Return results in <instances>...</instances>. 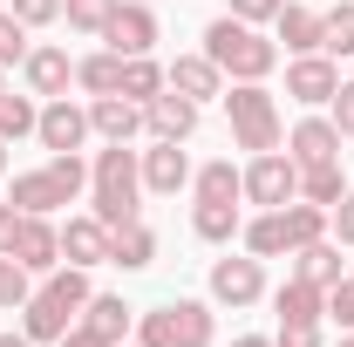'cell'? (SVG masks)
<instances>
[{
	"instance_id": "cell-1",
	"label": "cell",
	"mask_w": 354,
	"mask_h": 347,
	"mask_svg": "<svg viewBox=\"0 0 354 347\" xmlns=\"http://www.w3.org/2000/svg\"><path fill=\"white\" fill-rule=\"evenodd\" d=\"M136 191H143V157H136L130 143L95 150V164H88V205H95V218L109 232L136 218Z\"/></svg>"
},
{
	"instance_id": "cell-2",
	"label": "cell",
	"mask_w": 354,
	"mask_h": 347,
	"mask_svg": "<svg viewBox=\"0 0 354 347\" xmlns=\"http://www.w3.org/2000/svg\"><path fill=\"white\" fill-rule=\"evenodd\" d=\"M205 55L218 62V75H232V82H266V75H272V62H279V41H266L252 21L225 14V21L205 28Z\"/></svg>"
},
{
	"instance_id": "cell-3",
	"label": "cell",
	"mask_w": 354,
	"mask_h": 347,
	"mask_svg": "<svg viewBox=\"0 0 354 347\" xmlns=\"http://www.w3.org/2000/svg\"><path fill=\"white\" fill-rule=\"evenodd\" d=\"M136 341L143 347H212L218 341V320H212L205 300H171V306H157V313H143Z\"/></svg>"
},
{
	"instance_id": "cell-4",
	"label": "cell",
	"mask_w": 354,
	"mask_h": 347,
	"mask_svg": "<svg viewBox=\"0 0 354 347\" xmlns=\"http://www.w3.org/2000/svg\"><path fill=\"white\" fill-rule=\"evenodd\" d=\"M225 109H232V136H239V150H279V102L266 95L259 82H239L225 95Z\"/></svg>"
},
{
	"instance_id": "cell-5",
	"label": "cell",
	"mask_w": 354,
	"mask_h": 347,
	"mask_svg": "<svg viewBox=\"0 0 354 347\" xmlns=\"http://www.w3.org/2000/svg\"><path fill=\"white\" fill-rule=\"evenodd\" d=\"M245 198L266 205V212L293 205V198H300V164H293V157H279V150H259V157L245 164Z\"/></svg>"
},
{
	"instance_id": "cell-6",
	"label": "cell",
	"mask_w": 354,
	"mask_h": 347,
	"mask_svg": "<svg viewBox=\"0 0 354 347\" xmlns=\"http://www.w3.org/2000/svg\"><path fill=\"white\" fill-rule=\"evenodd\" d=\"M143 130L157 136V143H184V136L198 130V102H191V95H177V88L164 82L150 102H143Z\"/></svg>"
},
{
	"instance_id": "cell-7",
	"label": "cell",
	"mask_w": 354,
	"mask_h": 347,
	"mask_svg": "<svg viewBox=\"0 0 354 347\" xmlns=\"http://www.w3.org/2000/svg\"><path fill=\"white\" fill-rule=\"evenodd\" d=\"M102 41L116 48V55H150V48H157V14H150V0H123V7L109 14Z\"/></svg>"
},
{
	"instance_id": "cell-8",
	"label": "cell",
	"mask_w": 354,
	"mask_h": 347,
	"mask_svg": "<svg viewBox=\"0 0 354 347\" xmlns=\"http://www.w3.org/2000/svg\"><path fill=\"white\" fill-rule=\"evenodd\" d=\"M334 88H341V68H334V55L320 48V55H293V68H286V95L293 102H334Z\"/></svg>"
},
{
	"instance_id": "cell-9",
	"label": "cell",
	"mask_w": 354,
	"mask_h": 347,
	"mask_svg": "<svg viewBox=\"0 0 354 347\" xmlns=\"http://www.w3.org/2000/svg\"><path fill=\"white\" fill-rule=\"evenodd\" d=\"M259 293H266V265L252 259V252L212 265V300H218V306H252Z\"/></svg>"
},
{
	"instance_id": "cell-10",
	"label": "cell",
	"mask_w": 354,
	"mask_h": 347,
	"mask_svg": "<svg viewBox=\"0 0 354 347\" xmlns=\"http://www.w3.org/2000/svg\"><path fill=\"white\" fill-rule=\"evenodd\" d=\"M21 75H28V95L55 102V95H68V82H75V62H68V48H28Z\"/></svg>"
},
{
	"instance_id": "cell-11",
	"label": "cell",
	"mask_w": 354,
	"mask_h": 347,
	"mask_svg": "<svg viewBox=\"0 0 354 347\" xmlns=\"http://www.w3.org/2000/svg\"><path fill=\"white\" fill-rule=\"evenodd\" d=\"M62 205H75V191L48 171V164H41V171H21V177H14V212L48 218V212H62Z\"/></svg>"
},
{
	"instance_id": "cell-12",
	"label": "cell",
	"mask_w": 354,
	"mask_h": 347,
	"mask_svg": "<svg viewBox=\"0 0 354 347\" xmlns=\"http://www.w3.org/2000/svg\"><path fill=\"white\" fill-rule=\"evenodd\" d=\"M62 265H109V225L88 212V218H68L62 225Z\"/></svg>"
},
{
	"instance_id": "cell-13",
	"label": "cell",
	"mask_w": 354,
	"mask_h": 347,
	"mask_svg": "<svg viewBox=\"0 0 354 347\" xmlns=\"http://www.w3.org/2000/svg\"><path fill=\"white\" fill-rule=\"evenodd\" d=\"M35 136L48 143V157H55V150H82L88 143V109H75L68 95H55L41 109V123H35Z\"/></svg>"
},
{
	"instance_id": "cell-14",
	"label": "cell",
	"mask_w": 354,
	"mask_h": 347,
	"mask_svg": "<svg viewBox=\"0 0 354 347\" xmlns=\"http://www.w3.org/2000/svg\"><path fill=\"white\" fill-rule=\"evenodd\" d=\"M88 130L102 143H130L143 130V102H130V95H88Z\"/></svg>"
},
{
	"instance_id": "cell-15",
	"label": "cell",
	"mask_w": 354,
	"mask_h": 347,
	"mask_svg": "<svg viewBox=\"0 0 354 347\" xmlns=\"http://www.w3.org/2000/svg\"><path fill=\"white\" fill-rule=\"evenodd\" d=\"M14 259L28 265V272H55V265H62V225H48V218H28V212H21Z\"/></svg>"
},
{
	"instance_id": "cell-16",
	"label": "cell",
	"mask_w": 354,
	"mask_h": 347,
	"mask_svg": "<svg viewBox=\"0 0 354 347\" xmlns=\"http://www.w3.org/2000/svg\"><path fill=\"white\" fill-rule=\"evenodd\" d=\"M272 28H279V41H286V55H320L327 48V14H313V7H279L272 14Z\"/></svg>"
},
{
	"instance_id": "cell-17",
	"label": "cell",
	"mask_w": 354,
	"mask_h": 347,
	"mask_svg": "<svg viewBox=\"0 0 354 347\" xmlns=\"http://www.w3.org/2000/svg\"><path fill=\"white\" fill-rule=\"evenodd\" d=\"M164 82L177 88V95H191V102H212V95H225V75L212 55H177L171 68H164Z\"/></svg>"
},
{
	"instance_id": "cell-18",
	"label": "cell",
	"mask_w": 354,
	"mask_h": 347,
	"mask_svg": "<svg viewBox=\"0 0 354 347\" xmlns=\"http://www.w3.org/2000/svg\"><path fill=\"white\" fill-rule=\"evenodd\" d=\"M286 157H293V164H327V157H341V130H334V116H307V123H293Z\"/></svg>"
},
{
	"instance_id": "cell-19",
	"label": "cell",
	"mask_w": 354,
	"mask_h": 347,
	"mask_svg": "<svg viewBox=\"0 0 354 347\" xmlns=\"http://www.w3.org/2000/svg\"><path fill=\"white\" fill-rule=\"evenodd\" d=\"M75 320H82V313H68V306H62V300H48V293H35V300L21 306V334H28V341H35V347L62 341V334H68Z\"/></svg>"
},
{
	"instance_id": "cell-20",
	"label": "cell",
	"mask_w": 354,
	"mask_h": 347,
	"mask_svg": "<svg viewBox=\"0 0 354 347\" xmlns=\"http://www.w3.org/2000/svg\"><path fill=\"white\" fill-rule=\"evenodd\" d=\"M143 184H150L157 198H177V191L191 184V157H184L177 143H157V150H143Z\"/></svg>"
},
{
	"instance_id": "cell-21",
	"label": "cell",
	"mask_w": 354,
	"mask_h": 347,
	"mask_svg": "<svg viewBox=\"0 0 354 347\" xmlns=\"http://www.w3.org/2000/svg\"><path fill=\"white\" fill-rule=\"evenodd\" d=\"M272 313H279V327H307V320H327V293L307 286V279H286L279 293H272Z\"/></svg>"
},
{
	"instance_id": "cell-22",
	"label": "cell",
	"mask_w": 354,
	"mask_h": 347,
	"mask_svg": "<svg viewBox=\"0 0 354 347\" xmlns=\"http://www.w3.org/2000/svg\"><path fill=\"white\" fill-rule=\"evenodd\" d=\"M150 259H157V232H150L143 218H130V225H116V232H109V265H123V272H143Z\"/></svg>"
},
{
	"instance_id": "cell-23",
	"label": "cell",
	"mask_w": 354,
	"mask_h": 347,
	"mask_svg": "<svg viewBox=\"0 0 354 347\" xmlns=\"http://www.w3.org/2000/svg\"><path fill=\"white\" fill-rule=\"evenodd\" d=\"M191 191H198V205H239L245 198V171H232V157H218V164L191 171Z\"/></svg>"
},
{
	"instance_id": "cell-24",
	"label": "cell",
	"mask_w": 354,
	"mask_h": 347,
	"mask_svg": "<svg viewBox=\"0 0 354 347\" xmlns=\"http://www.w3.org/2000/svg\"><path fill=\"white\" fill-rule=\"evenodd\" d=\"M300 198L307 205H341L348 198V177H341V157H327V164H300Z\"/></svg>"
},
{
	"instance_id": "cell-25",
	"label": "cell",
	"mask_w": 354,
	"mask_h": 347,
	"mask_svg": "<svg viewBox=\"0 0 354 347\" xmlns=\"http://www.w3.org/2000/svg\"><path fill=\"white\" fill-rule=\"evenodd\" d=\"M293 279H307V286H334L341 279V245H327V238H313V245H300L293 252Z\"/></svg>"
},
{
	"instance_id": "cell-26",
	"label": "cell",
	"mask_w": 354,
	"mask_h": 347,
	"mask_svg": "<svg viewBox=\"0 0 354 347\" xmlns=\"http://www.w3.org/2000/svg\"><path fill=\"white\" fill-rule=\"evenodd\" d=\"M279 218H286V245H293V252L313 245V238H327V225H334V212H327V205H307V198L279 205Z\"/></svg>"
},
{
	"instance_id": "cell-27",
	"label": "cell",
	"mask_w": 354,
	"mask_h": 347,
	"mask_svg": "<svg viewBox=\"0 0 354 347\" xmlns=\"http://www.w3.org/2000/svg\"><path fill=\"white\" fill-rule=\"evenodd\" d=\"M75 82H82L88 95H116V88H123V55H116V48L82 55V62H75Z\"/></svg>"
},
{
	"instance_id": "cell-28",
	"label": "cell",
	"mask_w": 354,
	"mask_h": 347,
	"mask_svg": "<svg viewBox=\"0 0 354 347\" xmlns=\"http://www.w3.org/2000/svg\"><path fill=\"white\" fill-rule=\"evenodd\" d=\"M82 320L95 327V334H102V341H116V347H123V334H130V306L116 300V293H88Z\"/></svg>"
},
{
	"instance_id": "cell-29",
	"label": "cell",
	"mask_w": 354,
	"mask_h": 347,
	"mask_svg": "<svg viewBox=\"0 0 354 347\" xmlns=\"http://www.w3.org/2000/svg\"><path fill=\"white\" fill-rule=\"evenodd\" d=\"M239 238H245V252H252V259H279V252H293V245H286V218H279V212H259Z\"/></svg>"
},
{
	"instance_id": "cell-30",
	"label": "cell",
	"mask_w": 354,
	"mask_h": 347,
	"mask_svg": "<svg viewBox=\"0 0 354 347\" xmlns=\"http://www.w3.org/2000/svg\"><path fill=\"white\" fill-rule=\"evenodd\" d=\"M35 123H41L35 95H7V88H0V143H21V136H35Z\"/></svg>"
},
{
	"instance_id": "cell-31",
	"label": "cell",
	"mask_w": 354,
	"mask_h": 347,
	"mask_svg": "<svg viewBox=\"0 0 354 347\" xmlns=\"http://www.w3.org/2000/svg\"><path fill=\"white\" fill-rule=\"evenodd\" d=\"M191 232H198V238H212V245H225V238H239V232H245V218H239V205H198Z\"/></svg>"
},
{
	"instance_id": "cell-32",
	"label": "cell",
	"mask_w": 354,
	"mask_h": 347,
	"mask_svg": "<svg viewBox=\"0 0 354 347\" xmlns=\"http://www.w3.org/2000/svg\"><path fill=\"white\" fill-rule=\"evenodd\" d=\"M157 88H164V68H157L150 55H123V88H116V95H130V102H150Z\"/></svg>"
},
{
	"instance_id": "cell-33",
	"label": "cell",
	"mask_w": 354,
	"mask_h": 347,
	"mask_svg": "<svg viewBox=\"0 0 354 347\" xmlns=\"http://www.w3.org/2000/svg\"><path fill=\"white\" fill-rule=\"evenodd\" d=\"M41 293H48V300H62L68 313H82V306H88V272H82V265H55Z\"/></svg>"
},
{
	"instance_id": "cell-34",
	"label": "cell",
	"mask_w": 354,
	"mask_h": 347,
	"mask_svg": "<svg viewBox=\"0 0 354 347\" xmlns=\"http://www.w3.org/2000/svg\"><path fill=\"white\" fill-rule=\"evenodd\" d=\"M116 7H123V0H62V14H68V28H82V35H102Z\"/></svg>"
},
{
	"instance_id": "cell-35",
	"label": "cell",
	"mask_w": 354,
	"mask_h": 347,
	"mask_svg": "<svg viewBox=\"0 0 354 347\" xmlns=\"http://www.w3.org/2000/svg\"><path fill=\"white\" fill-rule=\"evenodd\" d=\"M28 300H35V286H28V265L7 252V259H0V306H14V313H21Z\"/></svg>"
},
{
	"instance_id": "cell-36",
	"label": "cell",
	"mask_w": 354,
	"mask_h": 347,
	"mask_svg": "<svg viewBox=\"0 0 354 347\" xmlns=\"http://www.w3.org/2000/svg\"><path fill=\"white\" fill-rule=\"evenodd\" d=\"M21 62H28V21L0 14V68H21Z\"/></svg>"
},
{
	"instance_id": "cell-37",
	"label": "cell",
	"mask_w": 354,
	"mask_h": 347,
	"mask_svg": "<svg viewBox=\"0 0 354 347\" xmlns=\"http://www.w3.org/2000/svg\"><path fill=\"white\" fill-rule=\"evenodd\" d=\"M327 55H354V0L327 7Z\"/></svg>"
},
{
	"instance_id": "cell-38",
	"label": "cell",
	"mask_w": 354,
	"mask_h": 347,
	"mask_svg": "<svg viewBox=\"0 0 354 347\" xmlns=\"http://www.w3.org/2000/svg\"><path fill=\"white\" fill-rule=\"evenodd\" d=\"M327 320H334L341 334H348V327H354V272H341V279L327 286Z\"/></svg>"
},
{
	"instance_id": "cell-39",
	"label": "cell",
	"mask_w": 354,
	"mask_h": 347,
	"mask_svg": "<svg viewBox=\"0 0 354 347\" xmlns=\"http://www.w3.org/2000/svg\"><path fill=\"white\" fill-rule=\"evenodd\" d=\"M7 14H21L28 28H48V21L62 14V0H7Z\"/></svg>"
},
{
	"instance_id": "cell-40",
	"label": "cell",
	"mask_w": 354,
	"mask_h": 347,
	"mask_svg": "<svg viewBox=\"0 0 354 347\" xmlns=\"http://www.w3.org/2000/svg\"><path fill=\"white\" fill-rule=\"evenodd\" d=\"M334 130H341V143H354V82L334 88Z\"/></svg>"
},
{
	"instance_id": "cell-41",
	"label": "cell",
	"mask_w": 354,
	"mask_h": 347,
	"mask_svg": "<svg viewBox=\"0 0 354 347\" xmlns=\"http://www.w3.org/2000/svg\"><path fill=\"white\" fill-rule=\"evenodd\" d=\"M272 347H327V341H320V320H307V327H279Z\"/></svg>"
},
{
	"instance_id": "cell-42",
	"label": "cell",
	"mask_w": 354,
	"mask_h": 347,
	"mask_svg": "<svg viewBox=\"0 0 354 347\" xmlns=\"http://www.w3.org/2000/svg\"><path fill=\"white\" fill-rule=\"evenodd\" d=\"M279 7H286V0H232V14H239V21H252V28H259V21H272Z\"/></svg>"
},
{
	"instance_id": "cell-43",
	"label": "cell",
	"mask_w": 354,
	"mask_h": 347,
	"mask_svg": "<svg viewBox=\"0 0 354 347\" xmlns=\"http://www.w3.org/2000/svg\"><path fill=\"white\" fill-rule=\"evenodd\" d=\"M14 238H21V212H14V198L0 205V259L14 252Z\"/></svg>"
},
{
	"instance_id": "cell-44",
	"label": "cell",
	"mask_w": 354,
	"mask_h": 347,
	"mask_svg": "<svg viewBox=\"0 0 354 347\" xmlns=\"http://www.w3.org/2000/svg\"><path fill=\"white\" fill-rule=\"evenodd\" d=\"M334 238H341V245H354V191L334 205Z\"/></svg>"
},
{
	"instance_id": "cell-45",
	"label": "cell",
	"mask_w": 354,
	"mask_h": 347,
	"mask_svg": "<svg viewBox=\"0 0 354 347\" xmlns=\"http://www.w3.org/2000/svg\"><path fill=\"white\" fill-rule=\"evenodd\" d=\"M62 347H116V341H102V334H95V327H88V320H75V327H68V334H62Z\"/></svg>"
},
{
	"instance_id": "cell-46",
	"label": "cell",
	"mask_w": 354,
	"mask_h": 347,
	"mask_svg": "<svg viewBox=\"0 0 354 347\" xmlns=\"http://www.w3.org/2000/svg\"><path fill=\"white\" fill-rule=\"evenodd\" d=\"M232 347H272V341H266V334H239Z\"/></svg>"
},
{
	"instance_id": "cell-47",
	"label": "cell",
	"mask_w": 354,
	"mask_h": 347,
	"mask_svg": "<svg viewBox=\"0 0 354 347\" xmlns=\"http://www.w3.org/2000/svg\"><path fill=\"white\" fill-rule=\"evenodd\" d=\"M0 347H35V341H28V334H0Z\"/></svg>"
},
{
	"instance_id": "cell-48",
	"label": "cell",
	"mask_w": 354,
	"mask_h": 347,
	"mask_svg": "<svg viewBox=\"0 0 354 347\" xmlns=\"http://www.w3.org/2000/svg\"><path fill=\"white\" fill-rule=\"evenodd\" d=\"M334 347H354V327H348V334H341V341H334Z\"/></svg>"
},
{
	"instance_id": "cell-49",
	"label": "cell",
	"mask_w": 354,
	"mask_h": 347,
	"mask_svg": "<svg viewBox=\"0 0 354 347\" xmlns=\"http://www.w3.org/2000/svg\"><path fill=\"white\" fill-rule=\"evenodd\" d=\"M0 171H7V143H0Z\"/></svg>"
}]
</instances>
